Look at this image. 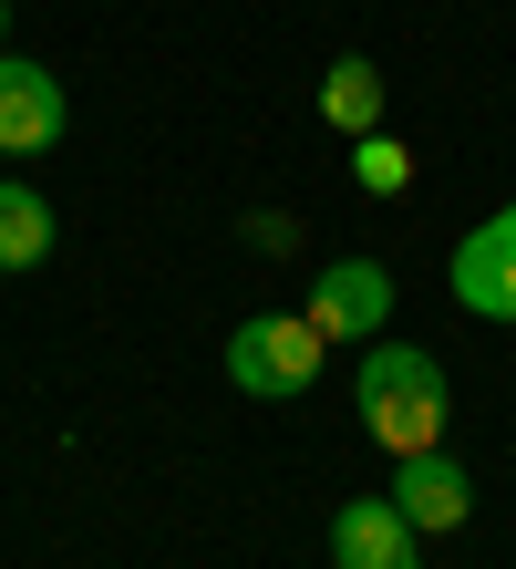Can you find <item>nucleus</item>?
<instances>
[{
	"mask_svg": "<svg viewBox=\"0 0 516 569\" xmlns=\"http://www.w3.org/2000/svg\"><path fill=\"white\" fill-rule=\"evenodd\" d=\"M331 569H424V528L393 497H352L331 518Z\"/></svg>",
	"mask_w": 516,
	"mask_h": 569,
	"instance_id": "obj_4",
	"label": "nucleus"
},
{
	"mask_svg": "<svg viewBox=\"0 0 516 569\" xmlns=\"http://www.w3.org/2000/svg\"><path fill=\"white\" fill-rule=\"evenodd\" d=\"M321 331H310V311H259L227 331V383L249 393V405H300L310 383H321Z\"/></svg>",
	"mask_w": 516,
	"mask_h": 569,
	"instance_id": "obj_2",
	"label": "nucleus"
},
{
	"mask_svg": "<svg viewBox=\"0 0 516 569\" xmlns=\"http://www.w3.org/2000/svg\"><path fill=\"white\" fill-rule=\"evenodd\" d=\"M352 393H362V425L383 435L393 456H424V446H444V362L434 352H413V342H362V373H352Z\"/></svg>",
	"mask_w": 516,
	"mask_h": 569,
	"instance_id": "obj_1",
	"label": "nucleus"
},
{
	"mask_svg": "<svg viewBox=\"0 0 516 569\" xmlns=\"http://www.w3.org/2000/svg\"><path fill=\"white\" fill-rule=\"evenodd\" d=\"M455 300L475 321H516V228L506 218H486V228L455 239Z\"/></svg>",
	"mask_w": 516,
	"mask_h": 569,
	"instance_id": "obj_5",
	"label": "nucleus"
},
{
	"mask_svg": "<svg viewBox=\"0 0 516 569\" xmlns=\"http://www.w3.org/2000/svg\"><path fill=\"white\" fill-rule=\"evenodd\" d=\"M393 508H403L413 528H465L475 487H465V466L444 456V446H424V456H403V466H393Z\"/></svg>",
	"mask_w": 516,
	"mask_h": 569,
	"instance_id": "obj_7",
	"label": "nucleus"
},
{
	"mask_svg": "<svg viewBox=\"0 0 516 569\" xmlns=\"http://www.w3.org/2000/svg\"><path fill=\"white\" fill-rule=\"evenodd\" d=\"M352 166H362V187H372V197H403V187H413V156L383 136V124H372V136H352Z\"/></svg>",
	"mask_w": 516,
	"mask_h": 569,
	"instance_id": "obj_10",
	"label": "nucleus"
},
{
	"mask_svg": "<svg viewBox=\"0 0 516 569\" xmlns=\"http://www.w3.org/2000/svg\"><path fill=\"white\" fill-rule=\"evenodd\" d=\"M52 259V197L0 177V270H42Z\"/></svg>",
	"mask_w": 516,
	"mask_h": 569,
	"instance_id": "obj_8",
	"label": "nucleus"
},
{
	"mask_svg": "<svg viewBox=\"0 0 516 569\" xmlns=\"http://www.w3.org/2000/svg\"><path fill=\"white\" fill-rule=\"evenodd\" d=\"M321 124H341V136H372V124H383V73H372L362 52H341L321 73Z\"/></svg>",
	"mask_w": 516,
	"mask_h": 569,
	"instance_id": "obj_9",
	"label": "nucleus"
},
{
	"mask_svg": "<svg viewBox=\"0 0 516 569\" xmlns=\"http://www.w3.org/2000/svg\"><path fill=\"white\" fill-rule=\"evenodd\" d=\"M52 136H62V83L42 62L0 52V156H42Z\"/></svg>",
	"mask_w": 516,
	"mask_h": 569,
	"instance_id": "obj_6",
	"label": "nucleus"
},
{
	"mask_svg": "<svg viewBox=\"0 0 516 569\" xmlns=\"http://www.w3.org/2000/svg\"><path fill=\"white\" fill-rule=\"evenodd\" d=\"M0 42H11V0H0Z\"/></svg>",
	"mask_w": 516,
	"mask_h": 569,
	"instance_id": "obj_11",
	"label": "nucleus"
},
{
	"mask_svg": "<svg viewBox=\"0 0 516 569\" xmlns=\"http://www.w3.org/2000/svg\"><path fill=\"white\" fill-rule=\"evenodd\" d=\"M383 321H393V270H372V259H331V270L310 280V331H321V342H372Z\"/></svg>",
	"mask_w": 516,
	"mask_h": 569,
	"instance_id": "obj_3",
	"label": "nucleus"
}]
</instances>
